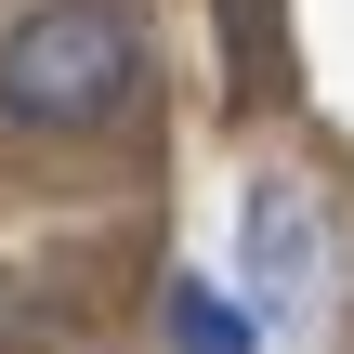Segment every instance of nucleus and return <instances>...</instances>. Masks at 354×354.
<instances>
[{
  "label": "nucleus",
  "instance_id": "f257e3e1",
  "mask_svg": "<svg viewBox=\"0 0 354 354\" xmlns=\"http://www.w3.org/2000/svg\"><path fill=\"white\" fill-rule=\"evenodd\" d=\"M145 105V26L118 0H26L0 26V118L13 131H118Z\"/></svg>",
  "mask_w": 354,
  "mask_h": 354
},
{
  "label": "nucleus",
  "instance_id": "f03ea898",
  "mask_svg": "<svg viewBox=\"0 0 354 354\" xmlns=\"http://www.w3.org/2000/svg\"><path fill=\"white\" fill-rule=\"evenodd\" d=\"M315 289H328V223H315V197H302V184H250V210H236V302H250L263 328H302Z\"/></svg>",
  "mask_w": 354,
  "mask_h": 354
},
{
  "label": "nucleus",
  "instance_id": "7ed1b4c3",
  "mask_svg": "<svg viewBox=\"0 0 354 354\" xmlns=\"http://www.w3.org/2000/svg\"><path fill=\"white\" fill-rule=\"evenodd\" d=\"M158 328H171V354H263V315L236 289H210V276H171L158 289Z\"/></svg>",
  "mask_w": 354,
  "mask_h": 354
}]
</instances>
